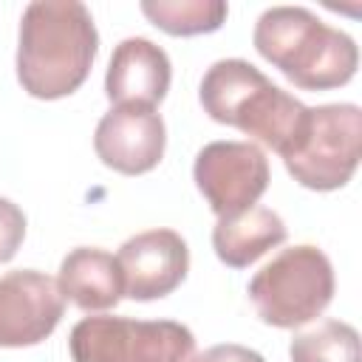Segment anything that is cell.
I'll use <instances>...</instances> for the list:
<instances>
[{"label": "cell", "mask_w": 362, "mask_h": 362, "mask_svg": "<svg viewBox=\"0 0 362 362\" xmlns=\"http://www.w3.org/2000/svg\"><path fill=\"white\" fill-rule=\"evenodd\" d=\"M99 31L79 0H34L20 20L17 79L34 99L71 96L90 74Z\"/></svg>", "instance_id": "1"}, {"label": "cell", "mask_w": 362, "mask_h": 362, "mask_svg": "<svg viewBox=\"0 0 362 362\" xmlns=\"http://www.w3.org/2000/svg\"><path fill=\"white\" fill-rule=\"evenodd\" d=\"M252 42L288 82L303 90H331L354 79L359 48L351 34L325 25L303 6H272L257 23Z\"/></svg>", "instance_id": "2"}, {"label": "cell", "mask_w": 362, "mask_h": 362, "mask_svg": "<svg viewBox=\"0 0 362 362\" xmlns=\"http://www.w3.org/2000/svg\"><path fill=\"white\" fill-rule=\"evenodd\" d=\"M198 99L204 113L218 124H232L274 153H286L305 124L308 107L277 88L260 68L246 59H218L206 68Z\"/></svg>", "instance_id": "3"}, {"label": "cell", "mask_w": 362, "mask_h": 362, "mask_svg": "<svg viewBox=\"0 0 362 362\" xmlns=\"http://www.w3.org/2000/svg\"><path fill=\"white\" fill-rule=\"evenodd\" d=\"M249 300L266 325L300 328L334 300V266L311 243L288 246L249 280Z\"/></svg>", "instance_id": "4"}, {"label": "cell", "mask_w": 362, "mask_h": 362, "mask_svg": "<svg viewBox=\"0 0 362 362\" xmlns=\"http://www.w3.org/2000/svg\"><path fill=\"white\" fill-rule=\"evenodd\" d=\"M362 156V110L354 102L308 107L305 124L280 156L288 175L317 192L345 187Z\"/></svg>", "instance_id": "5"}, {"label": "cell", "mask_w": 362, "mask_h": 362, "mask_svg": "<svg viewBox=\"0 0 362 362\" xmlns=\"http://www.w3.org/2000/svg\"><path fill=\"white\" fill-rule=\"evenodd\" d=\"M74 362H192L195 337L175 320L85 317L71 328Z\"/></svg>", "instance_id": "6"}, {"label": "cell", "mask_w": 362, "mask_h": 362, "mask_svg": "<svg viewBox=\"0 0 362 362\" xmlns=\"http://www.w3.org/2000/svg\"><path fill=\"white\" fill-rule=\"evenodd\" d=\"M198 192L218 218L238 215L269 189V158L252 141H209L192 164Z\"/></svg>", "instance_id": "7"}, {"label": "cell", "mask_w": 362, "mask_h": 362, "mask_svg": "<svg viewBox=\"0 0 362 362\" xmlns=\"http://www.w3.org/2000/svg\"><path fill=\"white\" fill-rule=\"evenodd\" d=\"M65 314V297L54 277L17 269L0 277V348L40 345Z\"/></svg>", "instance_id": "8"}, {"label": "cell", "mask_w": 362, "mask_h": 362, "mask_svg": "<svg viewBox=\"0 0 362 362\" xmlns=\"http://www.w3.org/2000/svg\"><path fill=\"white\" fill-rule=\"evenodd\" d=\"M167 147L161 113L147 105H113L96 124L93 150L99 161L122 175H141L158 167Z\"/></svg>", "instance_id": "9"}, {"label": "cell", "mask_w": 362, "mask_h": 362, "mask_svg": "<svg viewBox=\"0 0 362 362\" xmlns=\"http://www.w3.org/2000/svg\"><path fill=\"white\" fill-rule=\"evenodd\" d=\"M124 294L139 303L173 294L189 272L187 240L175 229H147L127 238L116 255Z\"/></svg>", "instance_id": "10"}, {"label": "cell", "mask_w": 362, "mask_h": 362, "mask_svg": "<svg viewBox=\"0 0 362 362\" xmlns=\"http://www.w3.org/2000/svg\"><path fill=\"white\" fill-rule=\"evenodd\" d=\"M170 79L173 65L167 51L147 37H127L110 54L105 93L113 105L156 107L170 90Z\"/></svg>", "instance_id": "11"}, {"label": "cell", "mask_w": 362, "mask_h": 362, "mask_svg": "<svg viewBox=\"0 0 362 362\" xmlns=\"http://www.w3.org/2000/svg\"><path fill=\"white\" fill-rule=\"evenodd\" d=\"M57 286L82 311H107L124 297L119 260L96 246L71 249L59 263Z\"/></svg>", "instance_id": "12"}, {"label": "cell", "mask_w": 362, "mask_h": 362, "mask_svg": "<svg viewBox=\"0 0 362 362\" xmlns=\"http://www.w3.org/2000/svg\"><path fill=\"white\" fill-rule=\"evenodd\" d=\"M286 235L288 232L283 218L274 209L255 204L238 215L218 218L212 229V249L218 260L226 263L229 269H246L269 249L280 246Z\"/></svg>", "instance_id": "13"}, {"label": "cell", "mask_w": 362, "mask_h": 362, "mask_svg": "<svg viewBox=\"0 0 362 362\" xmlns=\"http://www.w3.org/2000/svg\"><path fill=\"white\" fill-rule=\"evenodd\" d=\"M141 14L173 37L218 31L229 14L223 0H141Z\"/></svg>", "instance_id": "14"}, {"label": "cell", "mask_w": 362, "mask_h": 362, "mask_svg": "<svg viewBox=\"0 0 362 362\" xmlns=\"http://www.w3.org/2000/svg\"><path fill=\"white\" fill-rule=\"evenodd\" d=\"M288 356L291 362H362L359 331L342 320H322L317 328L294 334Z\"/></svg>", "instance_id": "15"}, {"label": "cell", "mask_w": 362, "mask_h": 362, "mask_svg": "<svg viewBox=\"0 0 362 362\" xmlns=\"http://www.w3.org/2000/svg\"><path fill=\"white\" fill-rule=\"evenodd\" d=\"M23 238H25V215H23V209L14 201L0 195V263H8L17 255Z\"/></svg>", "instance_id": "16"}, {"label": "cell", "mask_w": 362, "mask_h": 362, "mask_svg": "<svg viewBox=\"0 0 362 362\" xmlns=\"http://www.w3.org/2000/svg\"><path fill=\"white\" fill-rule=\"evenodd\" d=\"M192 362H266L257 351L246 348V345H235V342H223V345H212L204 354L192 356Z\"/></svg>", "instance_id": "17"}]
</instances>
